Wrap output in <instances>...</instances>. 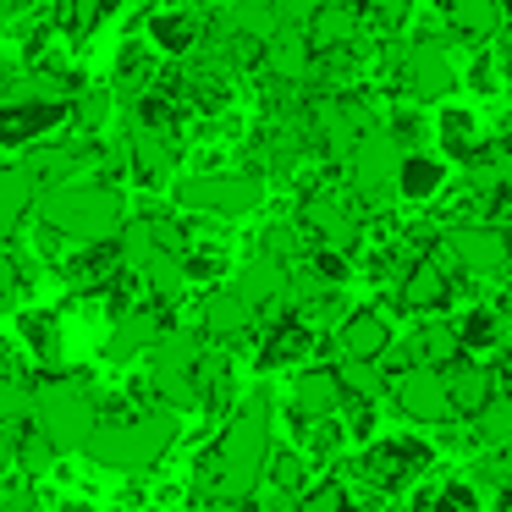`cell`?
<instances>
[{
  "label": "cell",
  "mask_w": 512,
  "mask_h": 512,
  "mask_svg": "<svg viewBox=\"0 0 512 512\" xmlns=\"http://www.w3.org/2000/svg\"><path fill=\"white\" fill-rule=\"evenodd\" d=\"M182 435V413H171L166 402L138 397L127 408H100V424L89 430V441L78 446V457L105 474H155L166 463V452Z\"/></svg>",
  "instance_id": "6da1fadb"
},
{
  "label": "cell",
  "mask_w": 512,
  "mask_h": 512,
  "mask_svg": "<svg viewBox=\"0 0 512 512\" xmlns=\"http://www.w3.org/2000/svg\"><path fill=\"white\" fill-rule=\"evenodd\" d=\"M265 463H270V391H254L226 413L215 446L204 452L199 490L226 501H248L265 485Z\"/></svg>",
  "instance_id": "7a4b0ae2"
},
{
  "label": "cell",
  "mask_w": 512,
  "mask_h": 512,
  "mask_svg": "<svg viewBox=\"0 0 512 512\" xmlns=\"http://www.w3.org/2000/svg\"><path fill=\"white\" fill-rule=\"evenodd\" d=\"M34 215L61 243H116V232L127 226V199L105 177H78V182L39 188Z\"/></svg>",
  "instance_id": "3957f363"
},
{
  "label": "cell",
  "mask_w": 512,
  "mask_h": 512,
  "mask_svg": "<svg viewBox=\"0 0 512 512\" xmlns=\"http://www.w3.org/2000/svg\"><path fill=\"white\" fill-rule=\"evenodd\" d=\"M100 408L105 402H100V391L89 386V375H67V369H56V375H45L34 386L28 430H34L56 457H67V452H78V446L89 441V430L100 424Z\"/></svg>",
  "instance_id": "277c9868"
},
{
  "label": "cell",
  "mask_w": 512,
  "mask_h": 512,
  "mask_svg": "<svg viewBox=\"0 0 512 512\" xmlns=\"http://www.w3.org/2000/svg\"><path fill=\"white\" fill-rule=\"evenodd\" d=\"M204 336L182 331V325H166L160 342L149 347V397L166 402L171 413H193L199 408V358H204Z\"/></svg>",
  "instance_id": "5b68a950"
},
{
  "label": "cell",
  "mask_w": 512,
  "mask_h": 512,
  "mask_svg": "<svg viewBox=\"0 0 512 512\" xmlns=\"http://www.w3.org/2000/svg\"><path fill=\"white\" fill-rule=\"evenodd\" d=\"M402 155H408V149H402V138L391 133V127L369 122L364 133H358L353 155L342 160V166H347V182H353V199H358V204H369V210H380V204L397 199Z\"/></svg>",
  "instance_id": "8992f818"
},
{
  "label": "cell",
  "mask_w": 512,
  "mask_h": 512,
  "mask_svg": "<svg viewBox=\"0 0 512 512\" xmlns=\"http://www.w3.org/2000/svg\"><path fill=\"white\" fill-rule=\"evenodd\" d=\"M265 199V182L259 171H199V177L177 182V204L188 215H215V221H237V215H254Z\"/></svg>",
  "instance_id": "52a82bcc"
},
{
  "label": "cell",
  "mask_w": 512,
  "mask_h": 512,
  "mask_svg": "<svg viewBox=\"0 0 512 512\" xmlns=\"http://www.w3.org/2000/svg\"><path fill=\"white\" fill-rule=\"evenodd\" d=\"M116 160L127 166V177L138 182V188H166L171 171H177V133H166V127H149V122H127V138L122 149H116Z\"/></svg>",
  "instance_id": "ba28073f"
},
{
  "label": "cell",
  "mask_w": 512,
  "mask_h": 512,
  "mask_svg": "<svg viewBox=\"0 0 512 512\" xmlns=\"http://www.w3.org/2000/svg\"><path fill=\"white\" fill-rule=\"evenodd\" d=\"M303 232H309L320 248H331V254H353L358 237H364V221H358V210H353L347 193L314 188L309 199H303Z\"/></svg>",
  "instance_id": "9c48e42d"
},
{
  "label": "cell",
  "mask_w": 512,
  "mask_h": 512,
  "mask_svg": "<svg viewBox=\"0 0 512 512\" xmlns=\"http://www.w3.org/2000/svg\"><path fill=\"white\" fill-rule=\"evenodd\" d=\"M446 259H452L463 276H501V270L512 265V237L501 232V226H452L446 232Z\"/></svg>",
  "instance_id": "30bf717a"
},
{
  "label": "cell",
  "mask_w": 512,
  "mask_h": 512,
  "mask_svg": "<svg viewBox=\"0 0 512 512\" xmlns=\"http://www.w3.org/2000/svg\"><path fill=\"white\" fill-rule=\"evenodd\" d=\"M160 331H166V309L160 303H127V309H116L111 331H105L100 358L105 364H138L160 342Z\"/></svg>",
  "instance_id": "8fae6325"
},
{
  "label": "cell",
  "mask_w": 512,
  "mask_h": 512,
  "mask_svg": "<svg viewBox=\"0 0 512 512\" xmlns=\"http://www.w3.org/2000/svg\"><path fill=\"white\" fill-rule=\"evenodd\" d=\"M402 89H408L413 100H424V105L446 100V94L457 89L452 56H446L435 39H419V45H408V50H402Z\"/></svg>",
  "instance_id": "7c38bea8"
},
{
  "label": "cell",
  "mask_w": 512,
  "mask_h": 512,
  "mask_svg": "<svg viewBox=\"0 0 512 512\" xmlns=\"http://www.w3.org/2000/svg\"><path fill=\"white\" fill-rule=\"evenodd\" d=\"M397 408L419 424H446L452 419V397H446V375L430 364H408L397 375Z\"/></svg>",
  "instance_id": "4fadbf2b"
},
{
  "label": "cell",
  "mask_w": 512,
  "mask_h": 512,
  "mask_svg": "<svg viewBox=\"0 0 512 512\" xmlns=\"http://www.w3.org/2000/svg\"><path fill=\"white\" fill-rule=\"evenodd\" d=\"M72 122V105H0V149H34Z\"/></svg>",
  "instance_id": "5bb4252c"
},
{
  "label": "cell",
  "mask_w": 512,
  "mask_h": 512,
  "mask_svg": "<svg viewBox=\"0 0 512 512\" xmlns=\"http://www.w3.org/2000/svg\"><path fill=\"white\" fill-rule=\"evenodd\" d=\"M254 320H259V314L248 309L232 287H210V292H204V303H199V336H204V342H215V347L243 342V336L254 331Z\"/></svg>",
  "instance_id": "9a60e30c"
},
{
  "label": "cell",
  "mask_w": 512,
  "mask_h": 512,
  "mask_svg": "<svg viewBox=\"0 0 512 512\" xmlns=\"http://www.w3.org/2000/svg\"><path fill=\"white\" fill-rule=\"evenodd\" d=\"M287 276H292V265H281V259H270V254H254V259H243V265H237L232 292L254 314L259 309H287Z\"/></svg>",
  "instance_id": "2e32d148"
},
{
  "label": "cell",
  "mask_w": 512,
  "mask_h": 512,
  "mask_svg": "<svg viewBox=\"0 0 512 512\" xmlns=\"http://www.w3.org/2000/svg\"><path fill=\"white\" fill-rule=\"evenodd\" d=\"M144 39L160 56H193L204 45V17L193 6H160V12H149Z\"/></svg>",
  "instance_id": "e0dca14e"
},
{
  "label": "cell",
  "mask_w": 512,
  "mask_h": 512,
  "mask_svg": "<svg viewBox=\"0 0 512 512\" xmlns=\"http://www.w3.org/2000/svg\"><path fill=\"white\" fill-rule=\"evenodd\" d=\"M342 402H347V391H342V380H336V369L309 364V369H298V375H292V413H298L303 424L336 419V413H342Z\"/></svg>",
  "instance_id": "ac0fdd59"
},
{
  "label": "cell",
  "mask_w": 512,
  "mask_h": 512,
  "mask_svg": "<svg viewBox=\"0 0 512 512\" xmlns=\"http://www.w3.org/2000/svg\"><path fill=\"white\" fill-rule=\"evenodd\" d=\"M17 347L34 358L45 375H56L61 358H67V336H61V314L50 309H23L17 314Z\"/></svg>",
  "instance_id": "d6986e66"
},
{
  "label": "cell",
  "mask_w": 512,
  "mask_h": 512,
  "mask_svg": "<svg viewBox=\"0 0 512 512\" xmlns=\"http://www.w3.org/2000/svg\"><path fill=\"white\" fill-rule=\"evenodd\" d=\"M331 342H336V358H386L391 325L380 309H353V314H342Z\"/></svg>",
  "instance_id": "ffe728a7"
},
{
  "label": "cell",
  "mask_w": 512,
  "mask_h": 512,
  "mask_svg": "<svg viewBox=\"0 0 512 512\" xmlns=\"http://www.w3.org/2000/svg\"><path fill=\"white\" fill-rule=\"evenodd\" d=\"M303 39H309L314 56H336V50H347L358 39V12L342 6V0H320L314 17H309V28H303Z\"/></svg>",
  "instance_id": "44dd1931"
},
{
  "label": "cell",
  "mask_w": 512,
  "mask_h": 512,
  "mask_svg": "<svg viewBox=\"0 0 512 512\" xmlns=\"http://www.w3.org/2000/svg\"><path fill=\"white\" fill-rule=\"evenodd\" d=\"M215 28H221V34L248 39V45H265V39L281 28L276 0H226V6H221V17H215Z\"/></svg>",
  "instance_id": "7402d4cb"
},
{
  "label": "cell",
  "mask_w": 512,
  "mask_h": 512,
  "mask_svg": "<svg viewBox=\"0 0 512 512\" xmlns=\"http://www.w3.org/2000/svg\"><path fill=\"white\" fill-rule=\"evenodd\" d=\"M34 199H39V188H34V177H28L23 166H6V171H0V243H12V237L28 226Z\"/></svg>",
  "instance_id": "603a6c76"
},
{
  "label": "cell",
  "mask_w": 512,
  "mask_h": 512,
  "mask_svg": "<svg viewBox=\"0 0 512 512\" xmlns=\"http://www.w3.org/2000/svg\"><path fill=\"white\" fill-rule=\"evenodd\" d=\"M309 347H314L309 320H298V314H281V320L265 331V347H259V369H287V364H298Z\"/></svg>",
  "instance_id": "cb8c5ba5"
},
{
  "label": "cell",
  "mask_w": 512,
  "mask_h": 512,
  "mask_svg": "<svg viewBox=\"0 0 512 512\" xmlns=\"http://www.w3.org/2000/svg\"><path fill=\"white\" fill-rule=\"evenodd\" d=\"M457 353H463V342H457V325H446V320L419 325V331H413V342L402 347V358H408V364H430V369H446Z\"/></svg>",
  "instance_id": "d4e9b609"
},
{
  "label": "cell",
  "mask_w": 512,
  "mask_h": 512,
  "mask_svg": "<svg viewBox=\"0 0 512 512\" xmlns=\"http://www.w3.org/2000/svg\"><path fill=\"white\" fill-rule=\"evenodd\" d=\"M441 298H446V270L435 259H413L402 270V303L408 309H441Z\"/></svg>",
  "instance_id": "484cf974"
},
{
  "label": "cell",
  "mask_w": 512,
  "mask_h": 512,
  "mask_svg": "<svg viewBox=\"0 0 512 512\" xmlns=\"http://www.w3.org/2000/svg\"><path fill=\"white\" fill-rule=\"evenodd\" d=\"M441 6H446V23H452L457 34L485 39L501 28V6H507V0H441Z\"/></svg>",
  "instance_id": "4316f807"
},
{
  "label": "cell",
  "mask_w": 512,
  "mask_h": 512,
  "mask_svg": "<svg viewBox=\"0 0 512 512\" xmlns=\"http://www.w3.org/2000/svg\"><path fill=\"white\" fill-rule=\"evenodd\" d=\"M446 375V397H452V413H479L490 397V375L479 364H452L441 369Z\"/></svg>",
  "instance_id": "83f0119b"
},
{
  "label": "cell",
  "mask_w": 512,
  "mask_h": 512,
  "mask_svg": "<svg viewBox=\"0 0 512 512\" xmlns=\"http://www.w3.org/2000/svg\"><path fill=\"white\" fill-rule=\"evenodd\" d=\"M468 182H474L479 193H496L512 182V149L507 144H485L468 155Z\"/></svg>",
  "instance_id": "f1b7e54d"
},
{
  "label": "cell",
  "mask_w": 512,
  "mask_h": 512,
  "mask_svg": "<svg viewBox=\"0 0 512 512\" xmlns=\"http://www.w3.org/2000/svg\"><path fill=\"white\" fill-rule=\"evenodd\" d=\"M336 380H342V391L358 397V402H375L380 391H386V369H380V358H336Z\"/></svg>",
  "instance_id": "f546056e"
},
{
  "label": "cell",
  "mask_w": 512,
  "mask_h": 512,
  "mask_svg": "<svg viewBox=\"0 0 512 512\" xmlns=\"http://www.w3.org/2000/svg\"><path fill=\"white\" fill-rule=\"evenodd\" d=\"M28 402H34V380L23 369H0V430L28 424Z\"/></svg>",
  "instance_id": "4dcf8cb0"
},
{
  "label": "cell",
  "mask_w": 512,
  "mask_h": 512,
  "mask_svg": "<svg viewBox=\"0 0 512 512\" xmlns=\"http://www.w3.org/2000/svg\"><path fill=\"white\" fill-rule=\"evenodd\" d=\"M435 188H441V160L402 155V171H397V193H402V199H430Z\"/></svg>",
  "instance_id": "1f68e13d"
},
{
  "label": "cell",
  "mask_w": 512,
  "mask_h": 512,
  "mask_svg": "<svg viewBox=\"0 0 512 512\" xmlns=\"http://www.w3.org/2000/svg\"><path fill=\"white\" fill-rule=\"evenodd\" d=\"M468 419H474V435H479V441H490V446H507V441H512V397H496V391H490L485 408L468 413Z\"/></svg>",
  "instance_id": "d6a6232c"
},
{
  "label": "cell",
  "mask_w": 512,
  "mask_h": 512,
  "mask_svg": "<svg viewBox=\"0 0 512 512\" xmlns=\"http://www.w3.org/2000/svg\"><path fill=\"white\" fill-rule=\"evenodd\" d=\"M298 512H353V501H347L342 479H320V485L298 490Z\"/></svg>",
  "instance_id": "836d02e7"
},
{
  "label": "cell",
  "mask_w": 512,
  "mask_h": 512,
  "mask_svg": "<svg viewBox=\"0 0 512 512\" xmlns=\"http://www.w3.org/2000/svg\"><path fill=\"white\" fill-rule=\"evenodd\" d=\"M501 336V314L496 309H474L463 325H457V342L463 347H490Z\"/></svg>",
  "instance_id": "e575fe53"
},
{
  "label": "cell",
  "mask_w": 512,
  "mask_h": 512,
  "mask_svg": "<svg viewBox=\"0 0 512 512\" xmlns=\"http://www.w3.org/2000/svg\"><path fill=\"white\" fill-rule=\"evenodd\" d=\"M441 133H446V149H457V155H474V122H468L463 111H446V116H441Z\"/></svg>",
  "instance_id": "d590c367"
},
{
  "label": "cell",
  "mask_w": 512,
  "mask_h": 512,
  "mask_svg": "<svg viewBox=\"0 0 512 512\" xmlns=\"http://www.w3.org/2000/svg\"><path fill=\"white\" fill-rule=\"evenodd\" d=\"M116 0H72V34H94V28L105 23V12H111Z\"/></svg>",
  "instance_id": "8d00e7d4"
},
{
  "label": "cell",
  "mask_w": 512,
  "mask_h": 512,
  "mask_svg": "<svg viewBox=\"0 0 512 512\" xmlns=\"http://www.w3.org/2000/svg\"><path fill=\"white\" fill-rule=\"evenodd\" d=\"M364 6H369V17H375L380 28H402L408 12H413V0H364Z\"/></svg>",
  "instance_id": "74e56055"
},
{
  "label": "cell",
  "mask_w": 512,
  "mask_h": 512,
  "mask_svg": "<svg viewBox=\"0 0 512 512\" xmlns=\"http://www.w3.org/2000/svg\"><path fill=\"white\" fill-rule=\"evenodd\" d=\"M490 474H496V479H501V485H507V490H512V441H507V446H501V457H496V468H490Z\"/></svg>",
  "instance_id": "f35d334b"
},
{
  "label": "cell",
  "mask_w": 512,
  "mask_h": 512,
  "mask_svg": "<svg viewBox=\"0 0 512 512\" xmlns=\"http://www.w3.org/2000/svg\"><path fill=\"white\" fill-rule=\"evenodd\" d=\"M496 61H501V67H507V72H512V28H507V34H501V50H496Z\"/></svg>",
  "instance_id": "ab89813d"
},
{
  "label": "cell",
  "mask_w": 512,
  "mask_h": 512,
  "mask_svg": "<svg viewBox=\"0 0 512 512\" xmlns=\"http://www.w3.org/2000/svg\"><path fill=\"white\" fill-rule=\"evenodd\" d=\"M501 512H512V490H507V496H501Z\"/></svg>",
  "instance_id": "60d3db41"
}]
</instances>
